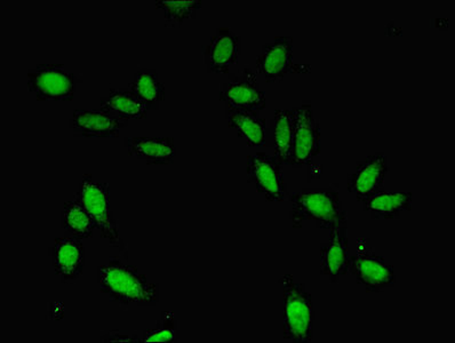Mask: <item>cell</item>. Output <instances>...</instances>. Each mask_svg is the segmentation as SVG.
Masks as SVG:
<instances>
[{"instance_id": "7a4b0ae2", "label": "cell", "mask_w": 455, "mask_h": 343, "mask_svg": "<svg viewBox=\"0 0 455 343\" xmlns=\"http://www.w3.org/2000/svg\"><path fill=\"white\" fill-rule=\"evenodd\" d=\"M281 289V329L283 338L297 343H309L314 338L313 297L292 275L278 281Z\"/></svg>"}, {"instance_id": "9a60e30c", "label": "cell", "mask_w": 455, "mask_h": 343, "mask_svg": "<svg viewBox=\"0 0 455 343\" xmlns=\"http://www.w3.org/2000/svg\"><path fill=\"white\" fill-rule=\"evenodd\" d=\"M127 125L129 121L101 109H77L70 119V130L75 137L82 138H118Z\"/></svg>"}, {"instance_id": "cb8c5ba5", "label": "cell", "mask_w": 455, "mask_h": 343, "mask_svg": "<svg viewBox=\"0 0 455 343\" xmlns=\"http://www.w3.org/2000/svg\"><path fill=\"white\" fill-rule=\"evenodd\" d=\"M181 339V330L179 329L177 318L173 311H164L154 329L145 330L142 342L169 343L178 342Z\"/></svg>"}, {"instance_id": "ba28073f", "label": "cell", "mask_w": 455, "mask_h": 343, "mask_svg": "<svg viewBox=\"0 0 455 343\" xmlns=\"http://www.w3.org/2000/svg\"><path fill=\"white\" fill-rule=\"evenodd\" d=\"M220 101L226 106L254 111L265 110L267 98L261 90L258 73L250 66L243 68L237 73L231 74L228 81L221 84L219 93Z\"/></svg>"}, {"instance_id": "8992f818", "label": "cell", "mask_w": 455, "mask_h": 343, "mask_svg": "<svg viewBox=\"0 0 455 343\" xmlns=\"http://www.w3.org/2000/svg\"><path fill=\"white\" fill-rule=\"evenodd\" d=\"M294 129L290 166L300 169L310 165L321 154V127L315 118L311 103L294 107Z\"/></svg>"}, {"instance_id": "ac0fdd59", "label": "cell", "mask_w": 455, "mask_h": 343, "mask_svg": "<svg viewBox=\"0 0 455 343\" xmlns=\"http://www.w3.org/2000/svg\"><path fill=\"white\" fill-rule=\"evenodd\" d=\"M413 195L410 191L380 190L362 202L363 210L372 219L397 220L404 212L412 210Z\"/></svg>"}, {"instance_id": "9c48e42d", "label": "cell", "mask_w": 455, "mask_h": 343, "mask_svg": "<svg viewBox=\"0 0 455 343\" xmlns=\"http://www.w3.org/2000/svg\"><path fill=\"white\" fill-rule=\"evenodd\" d=\"M274 156L257 153L249 156L246 173L259 194L268 202H283L287 195L284 169Z\"/></svg>"}, {"instance_id": "7402d4cb", "label": "cell", "mask_w": 455, "mask_h": 343, "mask_svg": "<svg viewBox=\"0 0 455 343\" xmlns=\"http://www.w3.org/2000/svg\"><path fill=\"white\" fill-rule=\"evenodd\" d=\"M62 228L77 239H90L94 237L97 228L90 214L81 205V203L73 199L63 204L62 210Z\"/></svg>"}, {"instance_id": "6da1fadb", "label": "cell", "mask_w": 455, "mask_h": 343, "mask_svg": "<svg viewBox=\"0 0 455 343\" xmlns=\"http://www.w3.org/2000/svg\"><path fill=\"white\" fill-rule=\"evenodd\" d=\"M98 285L111 301L123 307H150L159 301V286L149 282L137 267L118 258L98 267Z\"/></svg>"}, {"instance_id": "8fae6325", "label": "cell", "mask_w": 455, "mask_h": 343, "mask_svg": "<svg viewBox=\"0 0 455 343\" xmlns=\"http://www.w3.org/2000/svg\"><path fill=\"white\" fill-rule=\"evenodd\" d=\"M350 258L348 220H342L330 230L329 242L319 249V271L334 284L349 273Z\"/></svg>"}, {"instance_id": "d6986e66", "label": "cell", "mask_w": 455, "mask_h": 343, "mask_svg": "<svg viewBox=\"0 0 455 343\" xmlns=\"http://www.w3.org/2000/svg\"><path fill=\"white\" fill-rule=\"evenodd\" d=\"M294 129L293 109H278L271 119L270 135L273 142L274 157L282 165H289Z\"/></svg>"}, {"instance_id": "5b68a950", "label": "cell", "mask_w": 455, "mask_h": 343, "mask_svg": "<svg viewBox=\"0 0 455 343\" xmlns=\"http://www.w3.org/2000/svg\"><path fill=\"white\" fill-rule=\"evenodd\" d=\"M79 79L58 63H44L27 73V85L38 101H73Z\"/></svg>"}, {"instance_id": "3957f363", "label": "cell", "mask_w": 455, "mask_h": 343, "mask_svg": "<svg viewBox=\"0 0 455 343\" xmlns=\"http://www.w3.org/2000/svg\"><path fill=\"white\" fill-rule=\"evenodd\" d=\"M290 219L293 228L315 221L317 228L331 230L338 222L348 220L338 189H303L291 196Z\"/></svg>"}, {"instance_id": "ffe728a7", "label": "cell", "mask_w": 455, "mask_h": 343, "mask_svg": "<svg viewBox=\"0 0 455 343\" xmlns=\"http://www.w3.org/2000/svg\"><path fill=\"white\" fill-rule=\"evenodd\" d=\"M129 89L135 97L149 110H158L161 103L165 101L166 90L159 76L155 70L140 69L134 74L133 81Z\"/></svg>"}, {"instance_id": "52a82bcc", "label": "cell", "mask_w": 455, "mask_h": 343, "mask_svg": "<svg viewBox=\"0 0 455 343\" xmlns=\"http://www.w3.org/2000/svg\"><path fill=\"white\" fill-rule=\"evenodd\" d=\"M358 247V252L351 255L349 273L353 274L359 285L364 286L367 293H382L397 284V275L393 266L387 263L380 255L375 254L371 247Z\"/></svg>"}, {"instance_id": "e0dca14e", "label": "cell", "mask_w": 455, "mask_h": 343, "mask_svg": "<svg viewBox=\"0 0 455 343\" xmlns=\"http://www.w3.org/2000/svg\"><path fill=\"white\" fill-rule=\"evenodd\" d=\"M226 119L230 129L236 131L238 137L244 139L247 146L267 145L268 125L258 111L226 106Z\"/></svg>"}, {"instance_id": "4fadbf2b", "label": "cell", "mask_w": 455, "mask_h": 343, "mask_svg": "<svg viewBox=\"0 0 455 343\" xmlns=\"http://www.w3.org/2000/svg\"><path fill=\"white\" fill-rule=\"evenodd\" d=\"M388 172V156L385 153L367 156L357 164L356 170L348 174L347 188L362 203L381 190Z\"/></svg>"}, {"instance_id": "603a6c76", "label": "cell", "mask_w": 455, "mask_h": 343, "mask_svg": "<svg viewBox=\"0 0 455 343\" xmlns=\"http://www.w3.org/2000/svg\"><path fill=\"white\" fill-rule=\"evenodd\" d=\"M201 0H177V2H164L157 0L155 7L164 12L166 27H180L187 20L193 19L202 9Z\"/></svg>"}, {"instance_id": "277c9868", "label": "cell", "mask_w": 455, "mask_h": 343, "mask_svg": "<svg viewBox=\"0 0 455 343\" xmlns=\"http://www.w3.org/2000/svg\"><path fill=\"white\" fill-rule=\"evenodd\" d=\"M75 199L90 214L101 237L107 239L111 246L117 247L123 257L129 258L127 247L124 244L118 223L111 210L110 186L94 180L91 174H84Z\"/></svg>"}, {"instance_id": "7c38bea8", "label": "cell", "mask_w": 455, "mask_h": 343, "mask_svg": "<svg viewBox=\"0 0 455 343\" xmlns=\"http://www.w3.org/2000/svg\"><path fill=\"white\" fill-rule=\"evenodd\" d=\"M242 54V38L230 28L220 27L203 49L204 63L209 74H229Z\"/></svg>"}, {"instance_id": "5bb4252c", "label": "cell", "mask_w": 455, "mask_h": 343, "mask_svg": "<svg viewBox=\"0 0 455 343\" xmlns=\"http://www.w3.org/2000/svg\"><path fill=\"white\" fill-rule=\"evenodd\" d=\"M52 266L63 284H73L81 278L86 263V251L75 237H58L49 250Z\"/></svg>"}, {"instance_id": "30bf717a", "label": "cell", "mask_w": 455, "mask_h": 343, "mask_svg": "<svg viewBox=\"0 0 455 343\" xmlns=\"http://www.w3.org/2000/svg\"><path fill=\"white\" fill-rule=\"evenodd\" d=\"M258 73L267 83L282 81L287 74L308 73L309 67L294 65L293 38L281 36L266 43L257 61Z\"/></svg>"}, {"instance_id": "44dd1931", "label": "cell", "mask_w": 455, "mask_h": 343, "mask_svg": "<svg viewBox=\"0 0 455 343\" xmlns=\"http://www.w3.org/2000/svg\"><path fill=\"white\" fill-rule=\"evenodd\" d=\"M100 109L113 114L117 117L130 121V119L147 118L148 109L130 89H111L107 97L100 101Z\"/></svg>"}, {"instance_id": "d4e9b609", "label": "cell", "mask_w": 455, "mask_h": 343, "mask_svg": "<svg viewBox=\"0 0 455 343\" xmlns=\"http://www.w3.org/2000/svg\"><path fill=\"white\" fill-rule=\"evenodd\" d=\"M101 340L103 342H139L141 341V339H139L138 335L131 337V335L122 334L118 331H111V332L103 335Z\"/></svg>"}, {"instance_id": "2e32d148", "label": "cell", "mask_w": 455, "mask_h": 343, "mask_svg": "<svg viewBox=\"0 0 455 343\" xmlns=\"http://www.w3.org/2000/svg\"><path fill=\"white\" fill-rule=\"evenodd\" d=\"M127 153L147 165H172L177 156L172 137H132L125 139Z\"/></svg>"}]
</instances>
